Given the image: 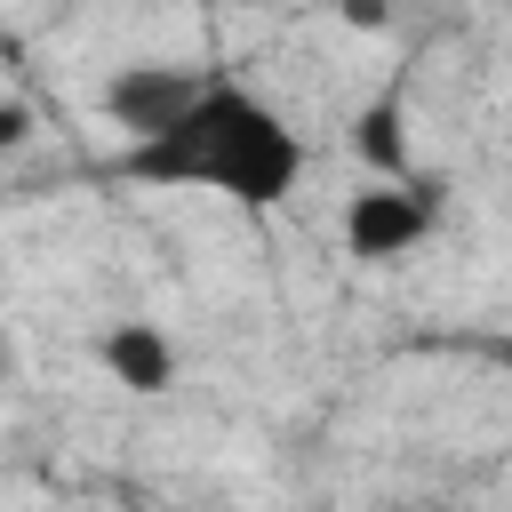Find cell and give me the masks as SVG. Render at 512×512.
<instances>
[{"instance_id":"cell-1","label":"cell","mask_w":512,"mask_h":512,"mask_svg":"<svg viewBox=\"0 0 512 512\" xmlns=\"http://www.w3.org/2000/svg\"><path fill=\"white\" fill-rule=\"evenodd\" d=\"M304 160L312 152L288 128V112L272 96H256L240 72L208 64L184 120L160 128L152 144H128L120 176L160 184V192H216V200H240V208H280L304 184Z\"/></svg>"},{"instance_id":"cell-2","label":"cell","mask_w":512,"mask_h":512,"mask_svg":"<svg viewBox=\"0 0 512 512\" xmlns=\"http://www.w3.org/2000/svg\"><path fill=\"white\" fill-rule=\"evenodd\" d=\"M440 224V200L408 176V184H360L344 200V256L352 264H392L408 248H424Z\"/></svg>"},{"instance_id":"cell-3","label":"cell","mask_w":512,"mask_h":512,"mask_svg":"<svg viewBox=\"0 0 512 512\" xmlns=\"http://www.w3.org/2000/svg\"><path fill=\"white\" fill-rule=\"evenodd\" d=\"M200 72L208 64H128L104 80V112L128 128V144H152L160 128L184 120V104L200 96Z\"/></svg>"},{"instance_id":"cell-4","label":"cell","mask_w":512,"mask_h":512,"mask_svg":"<svg viewBox=\"0 0 512 512\" xmlns=\"http://www.w3.org/2000/svg\"><path fill=\"white\" fill-rule=\"evenodd\" d=\"M96 360H104L112 384H128V392H144V400L176 384V336H168L160 320H112V328L96 336Z\"/></svg>"},{"instance_id":"cell-5","label":"cell","mask_w":512,"mask_h":512,"mask_svg":"<svg viewBox=\"0 0 512 512\" xmlns=\"http://www.w3.org/2000/svg\"><path fill=\"white\" fill-rule=\"evenodd\" d=\"M400 128H408V120H400V88L368 96L360 120H352V152L376 168V184H408V136H400Z\"/></svg>"},{"instance_id":"cell-6","label":"cell","mask_w":512,"mask_h":512,"mask_svg":"<svg viewBox=\"0 0 512 512\" xmlns=\"http://www.w3.org/2000/svg\"><path fill=\"white\" fill-rule=\"evenodd\" d=\"M24 136H32V112L16 96H0V144H24Z\"/></svg>"},{"instance_id":"cell-7","label":"cell","mask_w":512,"mask_h":512,"mask_svg":"<svg viewBox=\"0 0 512 512\" xmlns=\"http://www.w3.org/2000/svg\"><path fill=\"white\" fill-rule=\"evenodd\" d=\"M480 352H488V360H496V368L512 376V336H480Z\"/></svg>"},{"instance_id":"cell-8","label":"cell","mask_w":512,"mask_h":512,"mask_svg":"<svg viewBox=\"0 0 512 512\" xmlns=\"http://www.w3.org/2000/svg\"><path fill=\"white\" fill-rule=\"evenodd\" d=\"M384 512H416V504H384Z\"/></svg>"}]
</instances>
